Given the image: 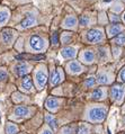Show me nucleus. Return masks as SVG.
Returning <instances> with one entry per match:
<instances>
[{
	"instance_id": "obj_1",
	"label": "nucleus",
	"mask_w": 125,
	"mask_h": 134,
	"mask_svg": "<svg viewBox=\"0 0 125 134\" xmlns=\"http://www.w3.org/2000/svg\"><path fill=\"white\" fill-rule=\"evenodd\" d=\"M108 108L104 105H94L88 107L86 111V120L90 123H101L106 118Z\"/></svg>"
},
{
	"instance_id": "obj_2",
	"label": "nucleus",
	"mask_w": 125,
	"mask_h": 134,
	"mask_svg": "<svg viewBox=\"0 0 125 134\" xmlns=\"http://www.w3.org/2000/svg\"><path fill=\"white\" fill-rule=\"evenodd\" d=\"M86 40L90 44H98L104 41V33H103L100 28L90 29L86 34Z\"/></svg>"
},
{
	"instance_id": "obj_3",
	"label": "nucleus",
	"mask_w": 125,
	"mask_h": 134,
	"mask_svg": "<svg viewBox=\"0 0 125 134\" xmlns=\"http://www.w3.org/2000/svg\"><path fill=\"white\" fill-rule=\"evenodd\" d=\"M125 95V86L123 85H114L111 89V97L114 103L121 104Z\"/></svg>"
},
{
	"instance_id": "obj_4",
	"label": "nucleus",
	"mask_w": 125,
	"mask_h": 134,
	"mask_svg": "<svg viewBox=\"0 0 125 134\" xmlns=\"http://www.w3.org/2000/svg\"><path fill=\"white\" fill-rule=\"evenodd\" d=\"M46 81H47V73H46L45 68H44V66L37 68V70H36V73H35V82H36L37 88L42 89L44 86H45Z\"/></svg>"
},
{
	"instance_id": "obj_5",
	"label": "nucleus",
	"mask_w": 125,
	"mask_h": 134,
	"mask_svg": "<svg viewBox=\"0 0 125 134\" xmlns=\"http://www.w3.org/2000/svg\"><path fill=\"white\" fill-rule=\"evenodd\" d=\"M29 46L34 51H42L45 49V41L38 35H33L29 38Z\"/></svg>"
},
{
	"instance_id": "obj_6",
	"label": "nucleus",
	"mask_w": 125,
	"mask_h": 134,
	"mask_svg": "<svg viewBox=\"0 0 125 134\" xmlns=\"http://www.w3.org/2000/svg\"><path fill=\"white\" fill-rule=\"evenodd\" d=\"M125 29V27L121 24H112L111 26H108L106 28V32H107V36L108 37H113V36H117L120 35L121 33Z\"/></svg>"
},
{
	"instance_id": "obj_7",
	"label": "nucleus",
	"mask_w": 125,
	"mask_h": 134,
	"mask_svg": "<svg viewBox=\"0 0 125 134\" xmlns=\"http://www.w3.org/2000/svg\"><path fill=\"white\" fill-rule=\"evenodd\" d=\"M80 60L86 64H91L95 61V53L91 50H84L80 53Z\"/></svg>"
},
{
	"instance_id": "obj_8",
	"label": "nucleus",
	"mask_w": 125,
	"mask_h": 134,
	"mask_svg": "<svg viewBox=\"0 0 125 134\" xmlns=\"http://www.w3.org/2000/svg\"><path fill=\"white\" fill-rule=\"evenodd\" d=\"M67 68H68V71L70 73H72V74H78V73L83 71L82 65L80 64V62H78V61H71V62H69L68 65H67Z\"/></svg>"
},
{
	"instance_id": "obj_9",
	"label": "nucleus",
	"mask_w": 125,
	"mask_h": 134,
	"mask_svg": "<svg viewBox=\"0 0 125 134\" xmlns=\"http://www.w3.org/2000/svg\"><path fill=\"white\" fill-rule=\"evenodd\" d=\"M113 80V77L109 72H104L100 71L97 74V82L100 85H107Z\"/></svg>"
},
{
	"instance_id": "obj_10",
	"label": "nucleus",
	"mask_w": 125,
	"mask_h": 134,
	"mask_svg": "<svg viewBox=\"0 0 125 134\" xmlns=\"http://www.w3.org/2000/svg\"><path fill=\"white\" fill-rule=\"evenodd\" d=\"M63 80V72L61 69H55L51 74V85L55 86Z\"/></svg>"
},
{
	"instance_id": "obj_11",
	"label": "nucleus",
	"mask_w": 125,
	"mask_h": 134,
	"mask_svg": "<svg viewBox=\"0 0 125 134\" xmlns=\"http://www.w3.org/2000/svg\"><path fill=\"white\" fill-rule=\"evenodd\" d=\"M15 35H16V32L15 31L9 29V28H6V29H3V31L1 32V40H2V42L8 44L14 40Z\"/></svg>"
},
{
	"instance_id": "obj_12",
	"label": "nucleus",
	"mask_w": 125,
	"mask_h": 134,
	"mask_svg": "<svg viewBox=\"0 0 125 134\" xmlns=\"http://www.w3.org/2000/svg\"><path fill=\"white\" fill-rule=\"evenodd\" d=\"M59 105H60V100H59L58 98H55V97H50V98H47L46 102H45L46 108L52 110V111H55L58 109Z\"/></svg>"
},
{
	"instance_id": "obj_13",
	"label": "nucleus",
	"mask_w": 125,
	"mask_h": 134,
	"mask_svg": "<svg viewBox=\"0 0 125 134\" xmlns=\"http://www.w3.org/2000/svg\"><path fill=\"white\" fill-rule=\"evenodd\" d=\"M106 95V89L105 88H97L90 94V98L94 100H103Z\"/></svg>"
},
{
	"instance_id": "obj_14",
	"label": "nucleus",
	"mask_w": 125,
	"mask_h": 134,
	"mask_svg": "<svg viewBox=\"0 0 125 134\" xmlns=\"http://www.w3.org/2000/svg\"><path fill=\"white\" fill-rule=\"evenodd\" d=\"M77 18L75 16H72V15H69V16L65 17V19L63 20V27L64 28H69V29H73L76 28L77 26Z\"/></svg>"
},
{
	"instance_id": "obj_15",
	"label": "nucleus",
	"mask_w": 125,
	"mask_h": 134,
	"mask_svg": "<svg viewBox=\"0 0 125 134\" xmlns=\"http://www.w3.org/2000/svg\"><path fill=\"white\" fill-rule=\"evenodd\" d=\"M61 54L64 59H73L77 55V50L75 47H71V46L64 47V49L61 51Z\"/></svg>"
},
{
	"instance_id": "obj_16",
	"label": "nucleus",
	"mask_w": 125,
	"mask_h": 134,
	"mask_svg": "<svg viewBox=\"0 0 125 134\" xmlns=\"http://www.w3.org/2000/svg\"><path fill=\"white\" fill-rule=\"evenodd\" d=\"M14 113L17 117H26L29 114V108L26 106H17L16 108H15Z\"/></svg>"
},
{
	"instance_id": "obj_17",
	"label": "nucleus",
	"mask_w": 125,
	"mask_h": 134,
	"mask_svg": "<svg viewBox=\"0 0 125 134\" xmlns=\"http://www.w3.org/2000/svg\"><path fill=\"white\" fill-rule=\"evenodd\" d=\"M35 24H36V18L33 16H28L20 23V28H28L34 26Z\"/></svg>"
},
{
	"instance_id": "obj_18",
	"label": "nucleus",
	"mask_w": 125,
	"mask_h": 134,
	"mask_svg": "<svg viewBox=\"0 0 125 134\" xmlns=\"http://www.w3.org/2000/svg\"><path fill=\"white\" fill-rule=\"evenodd\" d=\"M21 87H23L24 90L26 91H31L32 88H33V82H32V79L29 76H25L23 78V81H21Z\"/></svg>"
},
{
	"instance_id": "obj_19",
	"label": "nucleus",
	"mask_w": 125,
	"mask_h": 134,
	"mask_svg": "<svg viewBox=\"0 0 125 134\" xmlns=\"http://www.w3.org/2000/svg\"><path fill=\"white\" fill-rule=\"evenodd\" d=\"M28 65L26 63H20V64H18L16 66V73L18 76H25L27 72H28Z\"/></svg>"
},
{
	"instance_id": "obj_20",
	"label": "nucleus",
	"mask_w": 125,
	"mask_h": 134,
	"mask_svg": "<svg viewBox=\"0 0 125 134\" xmlns=\"http://www.w3.org/2000/svg\"><path fill=\"white\" fill-rule=\"evenodd\" d=\"M9 18V10L7 8L0 9V25H3Z\"/></svg>"
},
{
	"instance_id": "obj_21",
	"label": "nucleus",
	"mask_w": 125,
	"mask_h": 134,
	"mask_svg": "<svg viewBox=\"0 0 125 134\" xmlns=\"http://www.w3.org/2000/svg\"><path fill=\"white\" fill-rule=\"evenodd\" d=\"M113 43L116 45H125V33H121L120 35H117L115 38L113 40Z\"/></svg>"
},
{
	"instance_id": "obj_22",
	"label": "nucleus",
	"mask_w": 125,
	"mask_h": 134,
	"mask_svg": "<svg viewBox=\"0 0 125 134\" xmlns=\"http://www.w3.org/2000/svg\"><path fill=\"white\" fill-rule=\"evenodd\" d=\"M6 132L7 134H17L18 132V126L14 123H8L6 126Z\"/></svg>"
},
{
	"instance_id": "obj_23",
	"label": "nucleus",
	"mask_w": 125,
	"mask_h": 134,
	"mask_svg": "<svg viewBox=\"0 0 125 134\" xmlns=\"http://www.w3.org/2000/svg\"><path fill=\"white\" fill-rule=\"evenodd\" d=\"M45 121L47 122V124H49L51 127H52L53 130H56L58 127V124H56V120L54 118L52 115H50V114H47L46 116H45Z\"/></svg>"
},
{
	"instance_id": "obj_24",
	"label": "nucleus",
	"mask_w": 125,
	"mask_h": 134,
	"mask_svg": "<svg viewBox=\"0 0 125 134\" xmlns=\"http://www.w3.org/2000/svg\"><path fill=\"white\" fill-rule=\"evenodd\" d=\"M89 131H90V126L87 125L86 123H82V124H80L78 134H88V133H89Z\"/></svg>"
},
{
	"instance_id": "obj_25",
	"label": "nucleus",
	"mask_w": 125,
	"mask_h": 134,
	"mask_svg": "<svg viewBox=\"0 0 125 134\" xmlns=\"http://www.w3.org/2000/svg\"><path fill=\"white\" fill-rule=\"evenodd\" d=\"M107 51H108V50L106 49V47H101V49H99V51H98V54L100 55V60L105 61L106 59H107V55H108Z\"/></svg>"
},
{
	"instance_id": "obj_26",
	"label": "nucleus",
	"mask_w": 125,
	"mask_h": 134,
	"mask_svg": "<svg viewBox=\"0 0 125 134\" xmlns=\"http://www.w3.org/2000/svg\"><path fill=\"white\" fill-rule=\"evenodd\" d=\"M95 83H96V80H95V78H94V77L87 78L86 81H84V86H86V87H93Z\"/></svg>"
},
{
	"instance_id": "obj_27",
	"label": "nucleus",
	"mask_w": 125,
	"mask_h": 134,
	"mask_svg": "<svg viewBox=\"0 0 125 134\" xmlns=\"http://www.w3.org/2000/svg\"><path fill=\"white\" fill-rule=\"evenodd\" d=\"M89 21H90V18L86 16V15H83V16L80 18V24H81L82 26H87L88 24H89Z\"/></svg>"
},
{
	"instance_id": "obj_28",
	"label": "nucleus",
	"mask_w": 125,
	"mask_h": 134,
	"mask_svg": "<svg viewBox=\"0 0 125 134\" xmlns=\"http://www.w3.org/2000/svg\"><path fill=\"white\" fill-rule=\"evenodd\" d=\"M109 18H111V21L113 24H118V21L121 20V18L117 16V15H114V14L109 15Z\"/></svg>"
},
{
	"instance_id": "obj_29",
	"label": "nucleus",
	"mask_w": 125,
	"mask_h": 134,
	"mask_svg": "<svg viewBox=\"0 0 125 134\" xmlns=\"http://www.w3.org/2000/svg\"><path fill=\"white\" fill-rule=\"evenodd\" d=\"M118 80L122 81V82H125V66L121 70L120 73H118Z\"/></svg>"
},
{
	"instance_id": "obj_30",
	"label": "nucleus",
	"mask_w": 125,
	"mask_h": 134,
	"mask_svg": "<svg viewBox=\"0 0 125 134\" xmlns=\"http://www.w3.org/2000/svg\"><path fill=\"white\" fill-rule=\"evenodd\" d=\"M7 71L6 70H3V69H1L0 70V81H2V80H6L7 79Z\"/></svg>"
},
{
	"instance_id": "obj_31",
	"label": "nucleus",
	"mask_w": 125,
	"mask_h": 134,
	"mask_svg": "<svg viewBox=\"0 0 125 134\" xmlns=\"http://www.w3.org/2000/svg\"><path fill=\"white\" fill-rule=\"evenodd\" d=\"M73 127H71V126H67V127L63 129V132H62V134H73Z\"/></svg>"
},
{
	"instance_id": "obj_32",
	"label": "nucleus",
	"mask_w": 125,
	"mask_h": 134,
	"mask_svg": "<svg viewBox=\"0 0 125 134\" xmlns=\"http://www.w3.org/2000/svg\"><path fill=\"white\" fill-rule=\"evenodd\" d=\"M58 43H59L58 33H53V35H52V44L53 45H58Z\"/></svg>"
},
{
	"instance_id": "obj_33",
	"label": "nucleus",
	"mask_w": 125,
	"mask_h": 134,
	"mask_svg": "<svg viewBox=\"0 0 125 134\" xmlns=\"http://www.w3.org/2000/svg\"><path fill=\"white\" fill-rule=\"evenodd\" d=\"M71 40V34H69L68 33V36H67V33L63 35V38H62V42L63 43H69V41Z\"/></svg>"
},
{
	"instance_id": "obj_34",
	"label": "nucleus",
	"mask_w": 125,
	"mask_h": 134,
	"mask_svg": "<svg viewBox=\"0 0 125 134\" xmlns=\"http://www.w3.org/2000/svg\"><path fill=\"white\" fill-rule=\"evenodd\" d=\"M42 134H52V132H51L50 130H44V131L42 132Z\"/></svg>"
},
{
	"instance_id": "obj_35",
	"label": "nucleus",
	"mask_w": 125,
	"mask_h": 134,
	"mask_svg": "<svg viewBox=\"0 0 125 134\" xmlns=\"http://www.w3.org/2000/svg\"><path fill=\"white\" fill-rule=\"evenodd\" d=\"M122 20L124 21V24H125V12L123 13V16H122Z\"/></svg>"
},
{
	"instance_id": "obj_36",
	"label": "nucleus",
	"mask_w": 125,
	"mask_h": 134,
	"mask_svg": "<svg viewBox=\"0 0 125 134\" xmlns=\"http://www.w3.org/2000/svg\"><path fill=\"white\" fill-rule=\"evenodd\" d=\"M124 123H125V118H124Z\"/></svg>"
},
{
	"instance_id": "obj_37",
	"label": "nucleus",
	"mask_w": 125,
	"mask_h": 134,
	"mask_svg": "<svg viewBox=\"0 0 125 134\" xmlns=\"http://www.w3.org/2000/svg\"><path fill=\"white\" fill-rule=\"evenodd\" d=\"M124 1H125V0H124Z\"/></svg>"
}]
</instances>
